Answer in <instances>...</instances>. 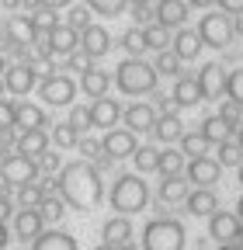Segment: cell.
<instances>
[{
	"instance_id": "cell-40",
	"label": "cell",
	"mask_w": 243,
	"mask_h": 250,
	"mask_svg": "<svg viewBox=\"0 0 243 250\" xmlns=\"http://www.w3.org/2000/svg\"><path fill=\"white\" fill-rule=\"evenodd\" d=\"M157 73H163V77H181V59L174 56V52H157Z\"/></svg>"
},
{
	"instance_id": "cell-58",
	"label": "cell",
	"mask_w": 243,
	"mask_h": 250,
	"mask_svg": "<svg viewBox=\"0 0 243 250\" xmlns=\"http://www.w3.org/2000/svg\"><path fill=\"white\" fill-rule=\"evenodd\" d=\"M219 250H243V243H240V240H236V243H223Z\"/></svg>"
},
{
	"instance_id": "cell-24",
	"label": "cell",
	"mask_w": 243,
	"mask_h": 250,
	"mask_svg": "<svg viewBox=\"0 0 243 250\" xmlns=\"http://www.w3.org/2000/svg\"><path fill=\"white\" fill-rule=\"evenodd\" d=\"M188 181L181 177V174H167L163 181H160V188H157V198L160 202H167V205H177V202H184L188 198Z\"/></svg>"
},
{
	"instance_id": "cell-29",
	"label": "cell",
	"mask_w": 243,
	"mask_h": 250,
	"mask_svg": "<svg viewBox=\"0 0 243 250\" xmlns=\"http://www.w3.org/2000/svg\"><path fill=\"white\" fill-rule=\"evenodd\" d=\"M174 104L177 108H195L198 101H202V94H198V83L195 80H188V77H177V83H174Z\"/></svg>"
},
{
	"instance_id": "cell-38",
	"label": "cell",
	"mask_w": 243,
	"mask_h": 250,
	"mask_svg": "<svg viewBox=\"0 0 243 250\" xmlns=\"http://www.w3.org/2000/svg\"><path fill=\"white\" fill-rule=\"evenodd\" d=\"M42 184H35V181H28V184H18V202H21V208H35L39 202H42Z\"/></svg>"
},
{
	"instance_id": "cell-20",
	"label": "cell",
	"mask_w": 243,
	"mask_h": 250,
	"mask_svg": "<svg viewBox=\"0 0 243 250\" xmlns=\"http://www.w3.org/2000/svg\"><path fill=\"white\" fill-rule=\"evenodd\" d=\"M184 205H188V212H191V215L208 219L212 212H219V195L212 191V188H198V191H188Z\"/></svg>"
},
{
	"instance_id": "cell-63",
	"label": "cell",
	"mask_w": 243,
	"mask_h": 250,
	"mask_svg": "<svg viewBox=\"0 0 243 250\" xmlns=\"http://www.w3.org/2000/svg\"><path fill=\"white\" fill-rule=\"evenodd\" d=\"M240 184H243V164H240Z\"/></svg>"
},
{
	"instance_id": "cell-47",
	"label": "cell",
	"mask_w": 243,
	"mask_h": 250,
	"mask_svg": "<svg viewBox=\"0 0 243 250\" xmlns=\"http://www.w3.org/2000/svg\"><path fill=\"white\" fill-rule=\"evenodd\" d=\"M14 108H18V104H11V101L0 98V132H7L11 125H14Z\"/></svg>"
},
{
	"instance_id": "cell-32",
	"label": "cell",
	"mask_w": 243,
	"mask_h": 250,
	"mask_svg": "<svg viewBox=\"0 0 243 250\" xmlns=\"http://www.w3.org/2000/svg\"><path fill=\"white\" fill-rule=\"evenodd\" d=\"M219 164H223V167H240V164H243V146H240L233 136L219 143Z\"/></svg>"
},
{
	"instance_id": "cell-4",
	"label": "cell",
	"mask_w": 243,
	"mask_h": 250,
	"mask_svg": "<svg viewBox=\"0 0 243 250\" xmlns=\"http://www.w3.org/2000/svg\"><path fill=\"white\" fill-rule=\"evenodd\" d=\"M184 226L177 219H153L142 229V250H184Z\"/></svg>"
},
{
	"instance_id": "cell-15",
	"label": "cell",
	"mask_w": 243,
	"mask_h": 250,
	"mask_svg": "<svg viewBox=\"0 0 243 250\" xmlns=\"http://www.w3.org/2000/svg\"><path fill=\"white\" fill-rule=\"evenodd\" d=\"M122 118V104L115 98H94V104H90V129H111V125H118Z\"/></svg>"
},
{
	"instance_id": "cell-35",
	"label": "cell",
	"mask_w": 243,
	"mask_h": 250,
	"mask_svg": "<svg viewBox=\"0 0 243 250\" xmlns=\"http://www.w3.org/2000/svg\"><path fill=\"white\" fill-rule=\"evenodd\" d=\"M52 143H56L59 149H73V146L80 143V132L73 129L70 122H63V125H56V129H52Z\"/></svg>"
},
{
	"instance_id": "cell-18",
	"label": "cell",
	"mask_w": 243,
	"mask_h": 250,
	"mask_svg": "<svg viewBox=\"0 0 243 250\" xmlns=\"http://www.w3.org/2000/svg\"><path fill=\"white\" fill-rule=\"evenodd\" d=\"M153 18L163 28H184V21H188V0H160Z\"/></svg>"
},
{
	"instance_id": "cell-26",
	"label": "cell",
	"mask_w": 243,
	"mask_h": 250,
	"mask_svg": "<svg viewBox=\"0 0 243 250\" xmlns=\"http://www.w3.org/2000/svg\"><path fill=\"white\" fill-rule=\"evenodd\" d=\"M153 136H157L160 143H174V139L184 136V122H181L174 111H163V115H157V122H153Z\"/></svg>"
},
{
	"instance_id": "cell-2",
	"label": "cell",
	"mask_w": 243,
	"mask_h": 250,
	"mask_svg": "<svg viewBox=\"0 0 243 250\" xmlns=\"http://www.w3.org/2000/svg\"><path fill=\"white\" fill-rule=\"evenodd\" d=\"M149 205V188L142 177L136 174H122L115 184H111V208H118V215H132V212H142Z\"/></svg>"
},
{
	"instance_id": "cell-6",
	"label": "cell",
	"mask_w": 243,
	"mask_h": 250,
	"mask_svg": "<svg viewBox=\"0 0 243 250\" xmlns=\"http://www.w3.org/2000/svg\"><path fill=\"white\" fill-rule=\"evenodd\" d=\"M198 39L208 49H226L233 42V21L226 14H205L198 24Z\"/></svg>"
},
{
	"instance_id": "cell-62",
	"label": "cell",
	"mask_w": 243,
	"mask_h": 250,
	"mask_svg": "<svg viewBox=\"0 0 243 250\" xmlns=\"http://www.w3.org/2000/svg\"><path fill=\"white\" fill-rule=\"evenodd\" d=\"M4 73H7V62H4V56H0V80H4Z\"/></svg>"
},
{
	"instance_id": "cell-41",
	"label": "cell",
	"mask_w": 243,
	"mask_h": 250,
	"mask_svg": "<svg viewBox=\"0 0 243 250\" xmlns=\"http://www.w3.org/2000/svg\"><path fill=\"white\" fill-rule=\"evenodd\" d=\"M226 98H229V101H236V104L243 108V70L226 73Z\"/></svg>"
},
{
	"instance_id": "cell-33",
	"label": "cell",
	"mask_w": 243,
	"mask_h": 250,
	"mask_svg": "<svg viewBox=\"0 0 243 250\" xmlns=\"http://www.w3.org/2000/svg\"><path fill=\"white\" fill-rule=\"evenodd\" d=\"M142 42H146V49L163 52L167 42H170V35H167V28H163V24H146V28H142Z\"/></svg>"
},
{
	"instance_id": "cell-1",
	"label": "cell",
	"mask_w": 243,
	"mask_h": 250,
	"mask_svg": "<svg viewBox=\"0 0 243 250\" xmlns=\"http://www.w3.org/2000/svg\"><path fill=\"white\" fill-rule=\"evenodd\" d=\"M59 191L63 198L77 208V212H90L98 208L101 195H104V184H101V170L87 160H77V164H66L59 170Z\"/></svg>"
},
{
	"instance_id": "cell-23",
	"label": "cell",
	"mask_w": 243,
	"mask_h": 250,
	"mask_svg": "<svg viewBox=\"0 0 243 250\" xmlns=\"http://www.w3.org/2000/svg\"><path fill=\"white\" fill-rule=\"evenodd\" d=\"M108 87H111V80H108V70L87 66V70L80 73V90L87 94V98H108Z\"/></svg>"
},
{
	"instance_id": "cell-36",
	"label": "cell",
	"mask_w": 243,
	"mask_h": 250,
	"mask_svg": "<svg viewBox=\"0 0 243 250\" xmlns=\"http://www.w3.org/2000/svg\"><path fill=\"white\" fill-rule=\"evenodd\" d=\"M184 170V153L181 149H160V174H181Z\"/></svg>"
},
{
	"instance_id": "cell-60",
	"label": "cell",
	"mask_w": 243,
	"mask_h": 250,
	"mask_svg": "<svg viewBox=\"0 0 243 250\" xmlns=\"http://www.w3.org/2000/svg\"><path fill=\"white\" fill-rule=\"evenodd\" d=\"M236 215H240V223H243V195H240V202H236Z\"/></svg>"
},
{
	"instance_id": "cell-46",
	"label": "cell",
	"mask_w": 243,
	"mask_h": 250,
	"mask_svg": "<svg viewBox=\"0 0 243 250\" xmlns=\"http://www.w3.org/2000/svg\"><path fill=\"white\" fill-rule=\"evenodd\" d=\"M219 118H223V122H229L233 129H236V125L243 122V108H240L236 101H229V104H223V108H219Z\"/></svg>"
},
{
	"instance_id": "cell-13",
	"label": "cell",
	"mask_w": 243,
	"mask_h": 250,
	"mask_svg": "<svg viewBox=\"0 0 243 250\" xmlns=\"http://www.w3.org/2000/svg\"><path fill=\"white\" fill-rule=\"evenodd\" d=\"M77 45H80V28L73 24H56L52 31H45V49L52 56H70L77 52Z\"/></svg>"
},
{
	"instance_id": "cell-31",
	"label": "cell",
	"mask_w": 243,
	"mask_h": 250,
	"mask_svg": "<svg viewBox=\"0 0 243 250\" xmlns=\"http://www.w3.org/2000/svg\"><path fill=\"white\" fill-rule=\"evenodd\" d=\"M132 160H136V170H142V174L160 170V149L157 146H136Z\"/></svg>"
},
{
	"instance_id": "cell-54",
	"label": "cell",
	"mask_w": 243,
	"mask_h": 250,
	"mask_svg": "<svg viewBox=\"0 0 243 250\" xmlns=\"http://www.w3.org/2000/svg\"><path fill=\"white\" fill-rule=\"evenodd\" d=\"M7 215H11V202H7V198H0V223H4Z\"/></svg>"
},
{
	"instance_id": "cell-25",
	"label": "cell",
	"mask_w": 243,
	"mask_h": 250,
	"mask_svg": "<svg viewBox=\"0 0 243 250\" xmlns=\"http://www.w3.org/2000/svg\"><path fill=\"white\" fill-rule=\"evenodd\" d=\"M198 52H202V39H198V31L181 28L177 35H174V56H177L181 62H188V59H198Z\"/></svg>"
},
{
	"instance_id": "cell-17",
	"label": "cell",
	"mask_w": 243,
	"mask_h": 250,
	"mask_svg": "<svg viewBox=\"0 0 243 250\" xmlns=\"http://www.w3.org/2000/svg\"><path fill=\"white\" fill-rule=\"evenodd\" d=\"M132 236H136V229L129 223V215H115L101 226V243H111V247H129Z\"/></svg>"
},
{
	"instance_id": "cell-28",
	"label": "cell",
	"mask_w": 243,
	"mask_h": 250,
	"mask_svg": "<svg viewBox=\"0 0 243 250\" xmlns=\"http://www.w3.org/2000/svg\"><path fill=\"white\" fill-rule=\"evenodd\" d=\"M14 125H21V129H45L49 118L39 104H18L14 108Z\"/></svg>"
},
{
	"instance_id": "cell-50",
	"label": "cell",
	"mask_w": 243,
	"mask_h": 250,
	"mask_svg": "<svg viewBox=\"0 0 243 250\" xmlns=\"http://www.w3.org/2000/svg\"><path fill=\"white\" fill-rule=\"evenodd\" d=\"M39 160H42V170H45V174H56V170H59V153H49V149H45Z\"/></svg>"
},
{
	"instance_id": "cell-5",
	"label": "cell",
	"mask_w": 243,
	"mask_h": 250,
	"mask_svg": "<svg viewBox=\"0 0 243 250\" xmlns=\"http://www.w3.org/2000/svg\"><path fill=\"white\" fill-rule=\"evenodd\" d=\"M39 94H42V101L45 104H52V108H66V104H73V98H77V80L73 77H66V73H49L42 83H39Z\"/></svg>"
},
{
	"instance_id": "cell-7",
	"label": "cell",
	"mask_w": 243,
	"mask_h": 250,
	"mask_svg": "<svg viewBox=\"0 0 243 250\" xmlns=\"http://www.w3.org/2000/svg\"><path fill=\"white\" fill-rule=\"evenodd\" d=\"M198 94L202 101H219L226 94V66H219V62H205V66L198 70Z\"/></svg>"
},
{
	"instance_id": "cell-39",
	"label": "cell",
	"mask_w": 243,
	"mask_h": 250,
	"mask_svg": "<svg viewBox=\"0 0 243 250\" xmlns=\"http://www.w3.org/2000/svg\"><path fill=\"white\" fill-rule=\"evenodd\" d=\"M77 149L87 156V160H94V164H101V167H108L111 160L104 156V149H101V143L98 139H87V136H80V143H77Z\"/></svg>"
},
{
	"instance_id": "cell-37",
	"label": "cell",
	"mask_w": 243,
	"mask_h": 250,
	"mask_svg": "<svg viewBox=\"0 0 243 250\" xmlns=\"http://www.w3.org/2000/svg\"><path fill=\"white\" fill-rule=\"evenodd\" d=\"M39 212H42V219H49V223H59V219L66 215V208H63V198H56V195H42V202H39Z\"/></svg>"
},
{
	"instance_id": "cell-19",
	"label": "cell",
	"mask_w": 243,
	"mask_h": 250,
	"mask_svg": "<svg viewBox=\"0 0 243 250\" xmlns=\"http://www.w3.org/2000/svg\"><path fill=\"white\" fill-rule=\"evenodd\" d=\"M42 226H45V219H42L39 208H21V212L14 215V233H18L21 243H32V240L42 233Z\"/></svg>"
},
{
	"instance_id": "cell-52",
	"label": "cell",
	"mask_w": 243,
	"mask_h": 250,
	"mask_svg": "<svg viewBox=\"0 0 243 250\" xmlns=\"http://www.w3.org/2000/svg\"><path fill=\"white\" fill-rule=\"evenodd\" d=\"M132 18L142 24V21H149V18H153V11H149V7H132Z\"/></svg>"
},
{
	"instance_id": "cell-44",
	"label": "cell",
	"mask_w": 243,
	"mask_h": 250,
	"mask_svg": "<svg viewBox=\"0 0 243 250\" xmlns=\"http://www.w3.org/2000/svg\"><path fill=\"white\" fill-rule=\"evenodd\" d=\"M32 21H35V28H39V31H52V28L59 24V14H56L52 7H39V11L32 14Z\"/></svg>"
},
{
	"instance_id": "cell-42",
	"label": "cell",
	"mask_w": 243,
	"mask_h": 250,
	"mask_svg": "<svg viewBox=\"0 0 243 250\" xmlns=\"http://www.w3.org/2000/svg\"><path fill=\"white\" fill-rule=\"evenodd\" d=\"M122 49H125L129 56H139V52L146 49V42H142V28H125V35H122Z\"/></svg>"
},
{
	"instance_id": "cell-21",
	"label": "cell",
	"mask_w": 243,
	"mask_h": 250,
	"mask_svg": "<svg viewBox=\"0 0 243 250\" xmlns=\"http://www.w3.org/2000/svg\"><path fill=\"white\" fill-rule=\"evenodd\" d=\"M32 250H80L77 247V236L66 233V229H49V233H39L32 240Z\"/></svg>"
},
{
	"instance_id": "cell-53",
	"label": "cell",
	"mask_w": 243,
	"mask_h": 250,
	"mask_svg": "<svg viewBox=\"0 0 243 250\" xmlns=\"http://www.w3.org/2000/svg\"><path fill=\"white\" fill-rule=\"evenodd\" d=\"M73 0H42V7H52V11H59V7H70Z\"/></svg>"
},
{
	"instance_id": "cell-3",
	"label": "cell",
	"mask_w": 243,
	"mask_h": 250,
	"mask_svg": "<svg viewBox=\"0 0 243 250\" xmlns=\"http://www.w3.org/2000/svg\"><path fill=\"white\" fill-rule=\"evenodd\" d=\"M157 77H160L157 66H153V62H146V59H139V56H129L115 70V83L125 94H149L157 87Z\"/></svg>"
},
{
	"instance_id": "cell-9",
	"label": "cell",
	"mask_w": 243,
	"mask_h": 250,
	"mask_svg": "<svg viewBox=\"0 0 243 250\" xmlns=\"http://www.w3.org/2000/svg\"><path fill=\"white\" fill-rule=\"evenodd\" d=\"M208 236L219 243H236L243 240V223L236 212H212L208 215Z\"/></svg>"
},
{
	"instance_id": "cell-57",
	"label": "cell",
	"mask_w": 243,
	"mask_h": 250,
	"mask_svg": "<svg viewBox=\"0 0 243 250\" xmlns=\"http://www.w3.org/2000/svg\"><path fill=\"white\" fill-rule=\"evenodd\" d=\"M233 31H240V35H243V14H236V21H233Z\"/></svg>"
},
{
	"instance_id": "cell-51",
	"label": "cell",
	"mask_w": 243,
	"mask_h": 250,
	"mask_svg": "<svg viewBox=\"0 0 243 250\" xmlns=\"http://www.w3.org/2000/svg\"><path fill=\"white\" fill-rule=\"evenodd\" d=\"M226 14H243V0H216Z\"/></svg>"
},
{
	"instance_id": "cell-45",
	"label": "cell",
	"mask_w": 243,
	"mask_h": 250,
	"mask_svg": "<svg viewBox=\"0 0 243 250\" xmlns=\"http://www.w3.org/2000/svg\"><path fill=\"white\" fill-rule=\"evenodd\" d=\"M70 125H73V129L83 136V132L90 129V108H80V104H77V108L70 111Z\"/></svg>"
},
{
	"instance_id": "cell-48",
	"label": "cell",
	"mask_w": 243,
	"mask_h": 250,
	"mask_svg": "<svg viewBox=\"0 0 243 250\" xmlns=\"http://www.w3.org/2000/svg\"><path fill=\"white\" fill-rule=\"evenodd\" d=\"M66 24H73V28H87V24H90V14H87V7H73V11L66 14Z\"/></svg>"
},
{
	"instance_id": "cell-27",
	"label": "cell",
	"mask_w": 243,
	"mask_h": 250,
	"mask_svg": "<svg viewBox=\"0 0 243 250\" xmlns=\"http://www.w3.org/2000/svg\"><path fill=\"white\" fill-rule=\"evenodd\" d=\"M49 149V136H45V129H24L21 136H18V153H24V156H42Z\"/></svg>"
},
{
	"instance_id": "cell-49",
	"label": "cell",
	"mask_w": 243,
	"mask_h": 250,
	"mask_svg": "<svg viewBox=\"0 0 243 250\" xmlns=\"http://www.w3.org/2000/svg\"><path fill=\"white\" fill-rule=\"evenodd\" d=\"M66 59H70V70H77V73H83V70L90 66V56H87V52H70Z\"/></svg>"
},
{
	"instance_id": "cell-10",
	"label": "cell",
	"mask_w": 243,
	"mask_h": 250,
	"mask_svg": "<svg viewBox=\"0 0 243 250\" xmlns=\"http://www.w3.org/2000/svg\"><path fill=\"white\" fill-rule=\"evenodd\" d=\"M39 83V70L32 62H18V66H7L4 73V87L14 94V98H24V94H32Z\"/></svg>"
},
{
	"instance_id": "cell-11",
	"label": "cell",
	"mask_w": 243,
	"mask_h": 250,
	"mask_svg": "<svg viewBox=\"0 0 243 250\" xmlns=\"http://www.w3.org/2000/svg\"><path fill=\"white\" fill-rule=\"evenodd\" d=\"M101 149L108 160H129V156L136 153V132L129 129H108L104 139H101Z\"/></svg>"
},
{
	"instance_id": "cell-16",
	"label": "cell",
	"mask_w": 243,
	"mask_h": 250,
	"mask_svg": "<svg viewBox=\"0 0 243 250\" xmlns=\"http://www.w3.org/2000/svg\"><path fill=\"white\" fill-rule=\"evenodd\" d=\"M223 174V164L219 160H208V156H191L188 164V181H195L198 188H212Z\"/></svg>"
},
{
	"instance_id": "cell-8",
	"label": "cell",
	"mask_w": 243,
	"mask_h": 250,
	"mask_svg": "<svg viewBox=\"0 0 243 250\" xmlns=\"http://www.w3.org/2000/svg\"><path fill=\"white\" fill-rule=\"evenodd\" d=\"M39 167L32 156H24V153H11L0 160V177H4L7 184H28V181H35Z\"/></svg>"
},
{
	"instance_id": "cell-59",
	"label": "cell",
	"mask_w": 243,
	"mask_h": 250,
	"mask_svg": "<svg viewBox=\"0 0 243 250\" xmlns=\"http://www.w3.org/2000/svg\"><path fill=\"white\" fill-rule=\"evenodd\" d=\"M236 143H240V146H243V122H240V125H236Z\"/></svg>"
},
{
	"instance_id": "cell-43",
	"label": "cell",
	"mask_w": 243,
	"mask_h": 250,
	"mask_svg": "<svg viewBox=\"0 0 243 250\" xmlns=\"http://www.w3.org/2000/svg\"><path fill=\"white\" fill-rule=\"evenodd\" d=\"M90 7H94L98 14H104V18H118L122 11H125V4L129 0H87Z\"/></svg>"
},
{
	"instance_id": "cell-14",
	"label": "cell",
	"mask_w": 243,
	"mask_h": 250,
	"mask_svg": "<svg viewBox=\"0 0 243 250\" xmlns=\"http://www.w3.org/2000/svg\"><path fill=\"white\" fill-rule=\"evenodd\" d=\"M108 49H111V35H108L104 24L90 21L87 28H80V52H87L90 59H98V56H108Z\"/></svg>"
},
{
	"instance_id": "cell-12",
	"label": "cell",
	"mask_w": 243,
	"mask_h": 250,
	"mask_svg": "<svg viewBox=\"0 0 243 250\" xmlns=\"http://www.w3.org/2000/svg\"><path fill=\"white\" fill-rule=\"evenodd\" d=\"M4 35H7L11 45L28 49V45H35V42H39V28H35L32 14H14V18L4 24Z\"/></svg>"
},
{
	"instance_id": "cell-30",
	"label": "cell",
	"mask_w": 243,
	"mask_h": 250,
	"mask_svg": "<svg viewBox=\"0 0 243 250\" xmlns=\"http://www.w3.org/2000/svg\"><path fill=\"white\" fill-rule=\"evenodd\" d=\"M202 136H205L208 143H223V139H229V136H233V125H229V122H223L219 115H208V118L202 122Z\"/></svg>"
},
{
	"instance_id": "cell-61",
	"label": "cell",
	"mask_w": 243,
	"mask_h": 250,
	"mask_svg": "<svg viewBox=\"0 0 243 250\" xmlns=\"http://www.w3.org/2000/svg\"><path fill=\"white\" fill-rule=\"evenodd\" d=\"M132 7H149V0H129Z\"/></svg>"
},
{
	"instance_id": "cell-34",
	"label": "cell",
	"mask_w": 243,
	"mask_h": 250,
	"mask_svg": "<svg viewBox=\"0 0 243 250\" xmlns=\"http://www.w3.org/2000/svg\"><path fill=\"white\" fill-rule=\"evenodd\" d=\"M208 146H212V143H208L202 132H184V136H181V153H188V156H205Z\"/></svg>"
},
{
	"instance_id": "cell-55",
	"label": "cell",
	"mask_w": 243,
	"mask_h": 250,
	"mask_svg": "<svg viewBox=\"0 0 243 250\" xmlns=\"http://www.w3.org/2000/svg\"><path fill=\"white\" fill-rule=\"evenodd\" d=\"M188 4H191V7H212L216 0H188Z\"/></svg>"
},
{
	"instance_id": "cell-22",
	"label": "cell",
	"mask_w": 243,
	"mask_h": 250,
	"mask_svg": "<svg viewBox=\"0 0 243 250\" xmlns=\"http://www.w3.org/2000/svg\"><path fill=\"white\" fill-rule=\"evenodd\" d=\"M122 118H125L129 132H153V122H157V111L149 104H129L125 111H122Z\"/></svg>"
},
{
	"instance_id": "cell-56",
	"label": "cell",
	"mask_w": 243,
	"mask_h": 250,
	"mask_svg": "<svg viewBox=\"0 0 243 250\" xmlns=\"http://www.w3.org/2000/svg\"><path fill=\"white\" fill-rule=\"evenodd\" d=\"M4 247H7V226L0 223V250H4Z\"/></svg>"
}]
</instances>
